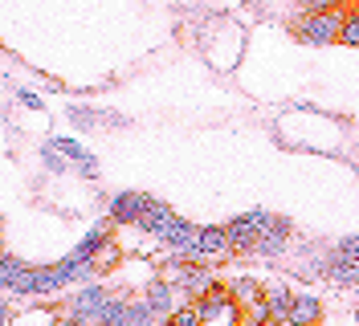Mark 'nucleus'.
Masks as SVG:
<instances>
[{
    "instance_id": "f257e3e1",
    "label": "nucleus",
    "mask_w": 359,
    "mask_h": 326,
    "mask_svg": "<svg viewBox=\"0 0 359 326\" xmlns=\"http://www.w3.org/2000/svg\"><path fill=\"white\" fill-rule=\"evenodd\" d=\"M196 310H201L204 326H237V298L224 285H212L208 294H201Z\"/></svg>"
},
{
    "instance_id": "f03ea898",
    "label": "nucleus",
    "mask_w": 359,
    "mask_h": 326,
    "mask_svg": "<svg viewBox=\"0 0 359 326\" xmlns=\"http://www.w3.org/2000/svg\"><path fill=\"white\" fill-rule=\"evenodd\" d=\"M343 21L347 17H339L335 8L331 13H314V17H306V21L298 25V41L302 45H331V41H339Z\"/></svg>"
},
{
    "instance_id": "7ed1b4c3",
    "label": "nucleus",
    "mask_w": 359,
    "mask_h": 326,
    "mask_svg": "<svg viewBox=\"0 0 359 326\" xmlns=\"http://www.w3.org/2000/svg\"><path fill=\"white\" fill-rule=\"evenodd\" d=\"M111 290H107V285H86V290H82V294H74V298H69V314H74V318H82V322H90V326H98V318H102V310H107V306H111Z\"/></svg>"
},
{
    "instance_id": "20e7f679",
    "label": "nucleus",
    "mask_w": 359,
    "mask_h": 326,
    "mask_svg": "<svg viewBox=\"0 0 359 326\" xmlns=\"http://www.w3.org/2000/svg\"><path fill=\"white\" fill-rule=\"evenodd\" d=\"M266 224H269V217L262 212V208H253V212H245V217L229 220V249H241V253H245V249H253Z\"/></svg>"
},
{
    "instance_id": "39448f33",
    "label": "nucleus",
    "mask_w": 359,
    "mask_h": 326,
    "mask_svg": "<svg viewBox=\"0 0 359 326\" xmlns=\"http://www.w3.org/2000/svg\"><path fill=\"white\" fill-rule=\"evenodd\" d=\"M224 249H229V224H204L196 249H188V261H192V265H204L208 257H217Z\"/></svg>"
},
{
    "instance_id": "423d86ee",
    "label": "nucleus",
    "mask_w": 359,
    "mask_h": 326,
    "mask_svg": "<svg viewBox=\"0 0 359 326\" xmlns=\"http://www.w3.org/2000/svg\"><path fill=\"white\" fill-rule=\"evenodd\" d=\"M147 208H151V196H143V192H118L111 200V217L118 224H139Z\"/></svg>"
},
{
    "instance_id": "0eeeda50",
    "label": "nucleus",
    "mask_w": 359,
    "mask_h": 326,
    "mask_svg": "<svg viewBox=\"0 0 359 326\" xmlns=\"http://www.w3.org/2000/svg\"><path fill=\"white\" fill-rule=\"evenodd\" d=\"M286 240H290V220H273L269 217V224L262 229V237H257V245H253V253H262V257H278V253L286 249Z\"/></svg>"
},
{
    "instance_id": "6e6552de",
    "label": "nucleus",
    "mask_w": 359,
    "mask_h": 326,
    "mask_svg": "<svg viewBox=\"0 0 359 326\" xmlns=\"http://www.w3.org/2000/svg\"><path fill=\"white\" fill-rule=\"evenodd\" d=\"M172 220H176V212L168 208V204H159V200H151V208L143 212V220L135 224V229H143V233H151V237H168V229H172Z\"/></svg>"
},
{
    "instance_id": "1a4fd4ad",
    "label": "nucleus",
    "mask_w": 359,
    "mask_h": 326,
    "mask_svg": "<svg viewBox=\"0 0 359 326\" xmlns=\"http://www.w3.org/2000/svg\"><path fill=\"white\" fill-rule=\"evenodd\" d=\"M294 326H318L323 322V302L314 294H294V310H290Z\"/></svg>"
},
{
    "instance_id": "9d476101",
    "label": "nucleus",
    "mask_w": 359,
    "mask_h": 326,
    "mask_svg": "<svg viewBox=\"0 0 359 326\" xmlns=\"http://www.w3.org/2000/svg\"><path fill=\"white\" fill-rule=\"evenodd\" d=\"M196 240H201V229L192 224V220H172V229H168V237H163V245H172V249H180V253H188V249H196Z\"/></svg>"
},
{
    "instance_id": "9b49d317",
    "label": "nucleus",
    "mask_w": 359,
    "mask_h": 326,
    "mask_svg": "<svg viewBox=\"0 0 359 326\" xmlns=\"http://www.w3.org/2000/svg\"><path fill=\"white\" fill-rule=\"evenodd\" d=\"M327 273H331L339 285H359V261L343 257V253L335 249V253L327 257Z\"/></svg>"
},
{
    "instance_id": "f8f14e48",
    "label": "nucleus",
    "mask_w": 359,
    "mask_h": 326,
    "mask_svg": "<svg viewBox=\"0 0 359 326\" xmlns=\"http://www.w3.org/2000/svg\"><path fill=\"white\" fill-rule=\"evenodd\" d=\"M53 147L62 155H69V159H78V163H82V175H94V155H90L82 143H74V139H53Z\"/></svg>"
},
{
    "instance_id": "ddd939ff",
    "label": "nucleus",
    "mask_w": 359,
    "mask_h": 326,
    "mask_svg": "<svg viewBox=\"0 0 359 326\" xmlns=\"http://www.w3.org/2000/svg\"><path fill=\"white\" fill-rule=\"evenodd\" d=\"M172 298H176V290H172L168 282H151L147 285V302H151V310H156L159 318L172 310Z\"/></svg>"
},
{
    "instance_id": "4468645a",
    "label": "nucleus",
    "mask_w": 359,
    "mask_h": 326,
    "mask_svg": "<svg viewBox=\"0 0 359 326\" xmlns=\"http://www.w3.org/2000/svg\"><path fill=\"white\" fill-rule=\"evenodd\" d=\"M156 310H151V302L143 298V302H131V310H127V318H123V326H156Z\"/></svg>"
},
{
    "instance_id": "2eb2a0df",
    "label": "nucleus",
    "mask_w": 359,
    "mask_h": 326,
    "mask_svg": "<svg viewBox=\"0 0 359 326\" xmlns=\"http://www.w3.org/2000/svg\"><path fill=\"white\" fill-rule=\"evenodd\" d=\"M25 273H29V265H25L21 257H4V269H0V282H4V290H8V294L17 290V282H21Z\"/></svg>"
},
{
    "instance_id": "dca6fc26",
    "label": "nucleus",
    "mask_w": 359,
    "mask_h": 326,
    "mask_svg": "<svg viewBox=\"0 0 359 326\" xmlns=\"http://www.w3.org/2000/svg\"><path fill=\"white\" fill-rule=\"evenodd\" d=\"M266 302H269V310H273V318H290V310H294V294L290 290H269Z\"/></svg>"
},
{
    "instance_id": "f3484780",
    "label": "nucleus",
    "mask_w": 359,
    "mask_h": 326,
    "mask_svg": "<svg viewBox=\"0 0 359 326\" xmlns=\"http://www.w3.org/2000/svg\"><path fill=\"white\" fill-rule=\"evenodd\" d=\"M127 310H131V302H127V298H111V306L102 310V318H98V326H123V318H127Z\"/></svg>"
},
{
    "instance_id": "a211bd4d",
    "label": "nucleus",
    "mask_w": 359,
    "mask_h": 326,
    "mask_svg": "<svg viewBox=\"0 0 359 326\" xmlns=\"http://www.w3.org/2000/svg\"><path fill=\"white\" fill-rule=\"evenodd\" d=\"M229 290H233V298H237V302H245V306H253L257 298H262V290H257L253 278H241V282H233Z\"/></svg>"
},
{
    "instance_id": "6ab92c4d",
    "label": "nucleus",
    "mask_w": 359,
    "mask_h": 326,
    "mask_svg": "<svg viewBox=\"0 0 359 326\" xmlns=\"http://www.w3.org/2000/svg\"><path fill=\"white\" fill-rule=\"evenodd\" d=\"M168 326H204V318H201L196 306H184V310H176V314L168 318Z\"/></svg>"
},
{
    "instance_id": "aec40b11",
    "label": "nucleus",
    "mask_w": 359,
    "mask_h": 326,
    "mask_svg": "<svg viewBox=\"0 0 359 326\" xmlns=\"http://www.w3.org/2000/svg\"><path fill=\"white\" fill-rule=\"evenodd\" d=\"M41 159H45V168H49V172H66V168H69V163H66L69 155H62L57 147H53V143H49V147L41 151Z\"/></svg>"
},
{
    "instance_id": "412c9836",
    "label": "nucleus",
    "mask_w": 359,
    "mask_h": 326,
    "mask_svg": "<svg viewBox=\"0 0 359 326\" xmlns=\"http://www.w3.org/2000/svg\"><path fill=\"white\" fill-rule=\"evenodd\" d=\"M339 41H343V45H359V13H351V17L343 21V33H339Z\"/></svg>"
},
{
    "instance_id": "4be33fe9",
    "label": "nucleus",
    "mask_w": 359,
    "mask_h": 326,
    "mask_svg": "<svg viewBox=\"0 0 359 326\" xmlns=\"http://www.w3.org/2000/svg\"><path fill=\"white\" fill-rule=\"evenodd\" d=\"M94 261H98V269H111L114 261H118V249H114L111 240H107V245H102V249L94 253Z\"/></svg>"
},
{
    "instance_id": "5701e85b",
    "label": "nucleus",
    "mask_w": 359,
    "mask_h": 326,
    "mask_svg": "<svg viewBox=\"0 0 359 326\" xmlns=\"http://www.w3.org/2000/svg\"><path fill=\"white\" fill-rule=\"evenodd\" d=\"M339 253H343V257H351V261H359V237H343V240H339Z\"/></svg>"
},
{
    "instance_id": "b1692460",
    "label": "nucleus",
    "mask_w": 359,
    "mask_h": 326,
    "mask_svg": "<svg viewBox=\"0 0 359 326\" xmlns=\"http://www.w3.org/2000/svg\"><path fill=\"white\" fill-rule=\"evenodd\" d=\"M21 102H25V107H33V110H41V107H45L41 98H37V94H29V90L21 94Z\"/></svg>"
},
{
    "instance_id": "393cba45",
    "label": "nucleus",
    "mask_w": 359,
    "mask_h": 326,
    "mask_svg": "<svg viewBox=\"0 0 359 326\" xmlns=\"http://www.w3.org/2000/svg\"><path fill=\"white\" fill-rule=\"evenodd\" d=\"M57 326H90V322H82V318H74V314H69V318H62Z\"/></svg>"
},
{
    "instance_id": "a878e982",
    "label": "nucleus",
    "mask_w": 359,
    "mask_h": 326,
    "mask_svg": "<svg viewBox=\"0 0 359 326\" xmlns=\"http://www.w3.org/2000/svg\"><path fill=\"white\" fill-rule=\"evenodd\" d=\"M269 326H294V322H290V318H273Z\"/></svg>"
}]
</instances>
